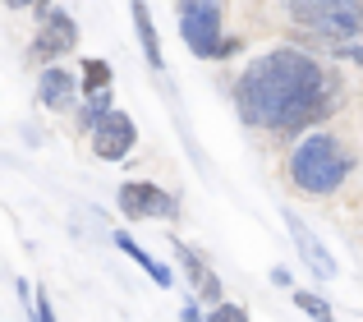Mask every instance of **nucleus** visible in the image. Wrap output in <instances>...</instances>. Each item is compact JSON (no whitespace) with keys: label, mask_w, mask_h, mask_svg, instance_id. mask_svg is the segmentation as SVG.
<instances>
[{"label":"nucleus","mask_w":363,"mask_h":322,"mask_svg":"<svg viewBox=\"0 0 363 322\" xmlns=\"http://www.w3.org/2000/svg\"><path fill=\"white\" fill-rule=\"evenodd\" d=\"M207 322H248V313L240 304H212V318Z\"/></svg>","instance_id":"dca6fc26"},{"label":"nucleus","mask_w":363,"mask_h":322,"mask_svg":"<svg viewBox=\"0 0 363 322\" xmlns=\"http://www.w3.org/2000/svg\"><path fill=\"white\" fill-rule=\"evenodd\" d=\"M294 304L303 309L313 322H336V313H331V304L322 295H313V290H294Z\"/></svg>","instance_id":"f8f14e48"},{"label":"nucleus","mask_w":363,"mask_h":322,"mask_svg":"<svg viewBox=\"0 0 363 322\" xmlns=\"http://www.w3.org/2000/svg\"><path fill=\"white\" fill-rule=\"evenodd\" d=\"M133 28H138V42H143L147 65H152V70H166V55H161V37H157V23H152L147 0H133Z\"/></svg>","instance_id":"9d476101"},{"label":"nucleus","mask_w":363,"mask_h":322,"mask_svg":"<svg viewBox=\"0 0 363 322\" xmlns=\"http://www.w3.org/2000/svg\"><path fill=\"white\" fill-rule=\"evenodd\" d=\"M175 258L184 262L189 281H194V295H198V299H207V304H221V281H216V272L203 262V253H194L189 244H179V240H175Z\"/></svg>","instance_id":"6e6552de"},{"label":"nucleus","mask_w":363,"mask_h":322,"mask_svg":"<svg viewBox=\"0 0 363 322\" xmlns=\"http://www.w3.org/2000/svg\"><path fill=\"white\" fill-rule=\"evenodd\" d=\"M83 88H88V92L111 88V65L106 60H83Z\"/></svg>","instance_id":"ddd939ff"},{"label":"nucleus","mask_w":363,"mask_h":322,"mask_svg":"<svg viewBox=\"0 0 363 322\" xmlns=\"http://www.w3.org/2000/svg\"><path fill=\"white\" fill-rule=\"evenodd\" d=\"M179 14H207V18H221V5H216V0H179Z\"/></svg>","instance_id":"2eb2a0df"},{"label":"nucleus","mask_w":363,"mask_h":322,"mask_svg":"<svg viewBox=\"0 0 363 322\" xmlns=\"http://www.w3.org/2000/svg\"><path fill=\"white\" fill-rule=\"evenodd\" d=\"M74 88H79V79H74L69 70H60V65L42 70V83H37V92H42V106H46V111H69Z\"/></svg>","instance_id":"1a4fd4ad"},{"label":"nucleus","mask_w":363,"mask_h":322,"mask_svg":"<svg viewBox=\"0 0 363 322\" xmlns=\"http://www.w3.org/2000/svg\"><path fill=\"white\" fill-rule=\"evenodd\" d=\"M106 111H111V92H106V88H101V92H88V106H83V125H97Z\"/></svg>","instance_id":"4468645a"},{"label":"nucleus","mask_w":363,"mask_h":322,"mask_svg":"<svg viewBox=\"0 0 363 322\" xmlns=\"http://www.w3.org/2000/svg\"><path fill=\"white\" fill-rule=\"evenodd\" d=\"M33 318H37V322H55L51 299H46V295H33Z\"/></svg>","instance_id":"f3484780"},{"label":"nucleus","mask_w":363,"mask_h":322,"mask_svg":"<svg viewBox=\"0 0 363 322\" xmlns=\"http://www.w3.org/2000/svg\"><path fill=\"white\" fill-rule=\"evenodd\" d=\"M179 322H203V318H198V309H194V304H184V313H179Z\"/></svg>","instance_id":"6ab92c4d"},{"label":"nucleus","mask_w":363,"mask_h":322,"mask_svg":"<svg viewBox=\"0 0 363 322\" xmlns=\"http://www.w3.org/2000/svg\"><path fill=\"white\" fill-rule=\"evenodd\" d=\"M129 148H133V120L111 106L106 116L92 125V152H97L101 161H124Z\"/></svg>","instance_id":"39448f33"},{"label":"nucleus","mask_w":363,"mask_h":322,"mask_svg":"<svg viewBox=\"0 0 363 322\" xmlns=\"http://www.w3.org/2000/svg\"><path fill=\"white\" fill-rule=\"evenodd\" d=\"M336 101H340V83L294 46L248 60V70L235 83V106H240L244 125H257V129L294 134L303 125L327 120L336 111Z\"/></svg>","instance_id":"f257e3e1"},{"label":"nucleus","mask_w":363,"mask_h":322,"mask_svg":"<svg viewBox=\"0 0 363 322\" xmlns=\"http://www.w3.org/2000/svg\"><path fill=\"white\" fill-rule=\"evenodd\" d=\"M285 231L294 235V249H299L303 267H308L313 277H322V281H331V277H336V258H331V253H327V244H322L318 235L308 231V221H303V216L285 212Z\"/></svg>","instance_id":"0eeeda50"},{"label":"nucleus","mask_w":363,"mask_h":322,"mask_svg":"<svg viewBox=\"0 0 363 322\" xmlns=\"http://www.w3.org/2000/svg\"><path fill=\"white\" fill-rule=\"evenodd\" d=\"M350 170H354V152L331 134H308L290 152V179L303 194H336Z\"/></svg>","instance_id":"f03ea898"},{"label":"nucleus","mask_w":363,"mask_h":322,"mask_svg":"<svg viewBox=\"0 0 363 322\" xmlns=\"http://www.w3.org/2000/svg\"><path fill=\"white\" fill-rule=\"evenodd\" d=\"M120 212L129 216V221H143V216H175L179 203L166 189L147 184V179H129V184H120Z\"/></svg>","instance_id":"20e7f679"},{"label":"nucleus","mask_w":363,"mask_h":322,"mask_svg":"<svg viewBox=\"0 0 363 322\" xmlns=\"http://www.w3.org/2000/svg\"><path fill=\"white\" fill-rule=\"evenodd\" d=\"M340 60H350V65H359V70H363V46H340Z\"/></svg>","instance_id":"a211bd4d"},{"label":"nucleus","mask_w":363,"mask_h":322,"mask_svg":"<svg viewBox=\"0 0 363 322\" xmlns=\"http://www.w3.org/2000/svg\"><path fill=\"white\" fill-rule=\"evenodd\" d=\"M0 5H9V9H28V5H37V0H0Z\"/></svg>","instance_id":"aec40b11"},{"label":"nucleus","mask_w":363,"mask_h":322,"mask_svg":"<svg viewBox=\"0 0 363 322\" xmlns=\"http://www.w3.org/2000/svg\"><path fill=\"white\" fill-rule=\"evenodd\" d=\"M74 42H79V23H74L65 9H46L42 28H37V42H33V55L37 60H55V55H65Z\"/></svg>","instance_id":"423d86ee"},{"label":"nucleus","mask_w":363,"mask_h":322,"mask_svg":"<svg viewBox=\"0 0 363 322\" xmlns=\"http://www.w3.org/2000/svg\"><path fill=\"white\" fill-rule=\"evenodd\" d=\"M290 18L322 37H363V0H285Z\"/></svg>","instance_id":"7ed1b4c3"},{"label":"nucleus","mask_w":363,"mask_h":322,"mask_svg":"<svg viewBox=\"0 0 363 322\" xmlns=\"http://www.w3.org/2000/svg\"><path fill=\"white\" fill-rule=\"evenodd\" d=\"M116 249H120V253H129V258H133V262H138V267H143V272H147V277H152V281H157V286H170V267H161V262H157V258H152V253H147V249H138V244H133V240H129V235H124V231L116 235Z\"/></svg>","instance_id":"9b49d317"}]
</instances>
